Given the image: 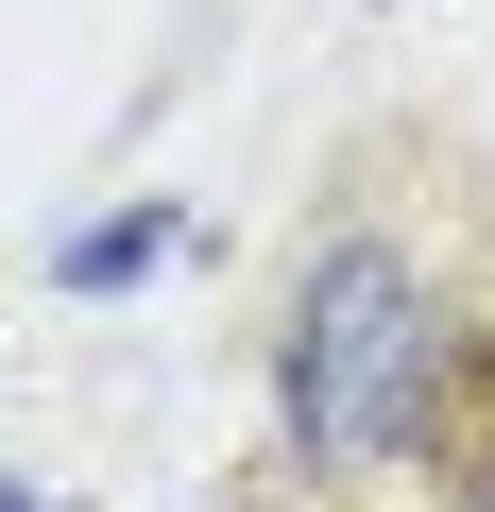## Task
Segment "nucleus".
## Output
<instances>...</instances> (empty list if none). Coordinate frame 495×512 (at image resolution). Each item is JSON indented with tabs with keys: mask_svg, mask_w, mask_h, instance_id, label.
<instances>
[{
	"mask_svg": "<svg viewBox=\"0 0 495 512\" xmlns=\"http://www.w3.org/2000/svg\"><path fill=\"white\" fill-rule=\"evenodd\" d=\"M0 512H35V495H0Z\"/></svg>",
	"mask_w": 495,
	"mask_h": 512,
	"instance_id": "2",
	"label": "nucleus"
},
{
	"mask_svg": "<svg viewBox=\"0 0 495 512\" xmlns=\"http://www.w3.org/2000/svg\"><path fill=\"white\" fill-rule=\"evenodd\" d=\"M478 495H495V461H478Z\"/></svg>",
	"mask_w": 495,
	"mask_h": 512,
	"instance_id": "3",
	"label": "nucleus"
},
{
	"mask_svg": "<svg viewBox=\"0 0 495 512\" xmlns=\"http://www.w3.org/2000/svg\"><path fill=\"white\" fill-rule=\"evenodd\" d=\"M410 410H427V291L393 256H325L291 308V444L376 461V444H410Z\"/></svg>",
	"mask_w": 495,
	"mask_h": 512,
	"instance_id": "1",
	"label": "nucleus"
}]
</instances>
